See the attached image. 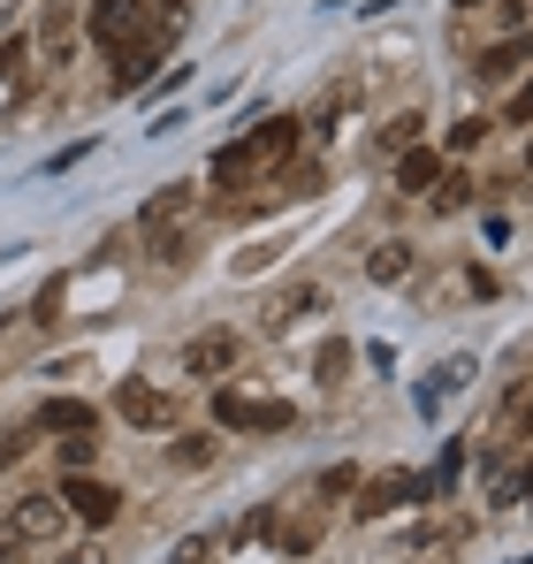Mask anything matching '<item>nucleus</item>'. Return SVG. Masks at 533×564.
<instances>
[{
	"instance_id": "obj_8",
	"label": "nucleus",
	"mask_w": 533,
	"mask_h": 564,
	"mask_svg": "<svg viewBox=\"0 0 533 564\" xmlns=\"http://www.w3.org/2000/svg\"><path fill=\"white\" fill-rule=\"evenodd\" d=\"M31 427H54V435H91V427H99V412H91L85 397H46Z\"/></svg>"
},
{
	"instance_id": "obj_30",
	"label": "nucleus",
	"mask_w": 533,
	"mask_h": 564,
	"mask_svg": "<svg viewBox=\"0 0 533 564\" xmlns=\"http://www.w3.org/2000/svg\"><path fill=\"white\" fill-rule=\"evenodd\" d=\"M526 427H533V404H526Z\"/></svg>"
},
{
	"instance_id": "obj_6",
	"label": "nucleus",
	"mask_w": 533,
	"mask_h": 564,
	"mask_svg": "<svg viewBox=\"0 0 533 564\" xmlns=\"http://www.w3.org/2000/svg\"><path fill=\"white\" fill-rule=\"evenodd\" d=\"M420 496H435L420 473H381V480L358 496V519H381V511H396V503H420Z\"/></svg>"
},
{
	"instance_id": "obj_1",
	"label": "nucleus",
	"mask_w": 533,
	"mask_h": 564,
	"mask_svg": "<svg viewBox=\"0 0 533 564\" xmlns=\"http://www.w3.org/2000/svg\"><path fill=\"white\" fill-rule=\"evenodd\" d=\"M214 427H244V435H290V427H297V412H290L282 397H252V389L221 381V389H214Z\"/></svg>"
},
{
	"instance_id": "obj_7",
	"label": "nucleus",
	"mask_w": 533,
	"mask_h": 564,
	"mask_svg": "<svg viewBox=\"0 0 533 564\" xmlns=\"http://www.w3.org/2000/svg\"><path fill=\"white\" fill-rule=\"evenodd\" d=\"M91 39H99V46H138V39H145L138 0H99V8H91Z\"/></svg>"
},
{
	"instance_id": "obj_16",
	"label": "nucleus",
	"mask_w": 533,
	"mask_h": 564,
	"mask_svg": "<svg viewBox=\"0 0 533 564\" xmlns=\"http://www.w3.org/2000/svg\"><path fill=\"white\" fill-rule=\"evenodd\" d=\"M183 23H191V0H168V8L153 15V31H145V39H153V46H168V39H176Z\"/></svg>"
},
{
	"instance_id": "obj_14",
	"label": "nucleus",
	"mask_w": 533,
	"mask_h": 564,
	"mask_svg": "<svg viewBox=\"0 0 533 564\" xmlns=\"http://www.w3.org/2000/svg\"><path fill=\"white\" fill-rule=\"evenodd\" d=\"M526 54H533V46H519V39H503V46H488V54H480V85H503V77H511V69H519Z\"/></svg>"
},
{
	"instance_id": "obj_27",
	"label": "nucleus",
	"mask_w": 533,
	"mask_h": 564,
	"mask_svg": "<svg viewBox=\"0 0 533 564\" xmlns=\"http://www.w3.org/2000/svg\"><path fill=\"white\" fill-rule=\"evenodd\" d=\"M15 8H23V0H0V31H8V23H15Z\"/></svg>"
},
{
	"instance_id": "obj_19",
	"label": "nucleus",
	"mask_w": 533,
	"mask_h": 564,
	"mask_svg": "<svg viewBox=\"0 0 533 564\" xmlns=\"http://www.w3.org/2000/svg\"><path fill=\"white\" fill-rule=\"evenodd\" d=\"M480 138H488V122H480V115H465V122H449V153H472Z\"/></svg>"
},
{
	"instance_id": "obj_3",
	"label": "nucleus",
	"mask_w": 533,
	"mask_h": 564,
	"mask_svg": "<svg viewBox=\"0 0 533 564\" xmlns=\"http://www.w3.org/2000/svg\"><path fill=\"white\" fill-rule=\"evenodd\" d=\"M62 503H69V519L107 527V519L122 511V488H107V480H91V473H69V480H62Z\"/></svg>"
},
{
	"instance_id": "obj_28",
	"label": "nucleus",
	"mask_w": 533,
	"mask_h": 564,
	"mask_svg": "<svg viewBox=\"0 0 533 564\" xmlns=\"http://www.w3.org/2000/svg\"><path fill=\"white\" fill-rule=\"evenodd\" d=\"M526 488H533V458H526Z\"/></svg>"
},
{
	"instance_id": "obj_25",
	"label": "nucleus",
	"mask_w": 533,
	"mask_h": 564,
	"mask_svg": "<svg viewBox=\"0 0 533 564\" xmlns=\"http://www.w3.org/2000/svg\"><path fill=\"white\" fill-rule=\"evenodd\" d=\"M511 122H533V77L519 85V99H511Z\"/></svg>"
},
{
	"instance_id": "obj_31",
	"label": "nucleus",
	"mask_w": 533,
	"mask_h": 564,
	"mask_svg": "<svg viewBox=\"0 0 533 564\" xmlns=\"http://www.w3.org/2000/svg\"><path fill=\"white\" fill-rule=\"evenodd\" d=\"M69 564H91V557H69Z\"/></svg>"
},
{
	"instance_id": "obj_10",
	"label": "nucleus",
	"mask_w": 533,
	"mask_h": 564,
	"mask_svg": "<svg viewBox=\"0 0 533 564\" xmlns=\"http://www.w3.org/2000/svg\"><path fill=\"white\" fill-rule=\"evenodd\" d=\"M412 268H420V252H412L404 237H389V245H373V252H366V275H373V282H404Z\"/></svg>"
},
{
	"instance_id": "obj_32",
	"label": "nucleus",
	"mask_w": 533,
	"mask_h": 564,
	"mask_svg": "<svg viewBox=\"0 0 533 564\" xmlns=\"http://www.w3.org/2000/svg\"><path fill=\"white\" fill-rule=\"evenodd\" d=\"M526 161H533V145H526Z\"/></svg>"
},
{
	"instance_id": "obj_26",
	"label": "nucleus",
	"mask_w": 533,
	"mask_h": 564,
	"mask_svg": "<svg viewBox=\"0 0 533 564\" xmlns=\"http://www.w3.org/2000/svg\"><path fill=\"white\" fill-rule=\"evenodd\" d=\"M0 564H15V527H8V534H0Z\"/></svg>"
},
{
	"instance_id": "obj_18",
	"label": "nucleus",
	"mask_w": 533,
	"mask_h": 564,
	"mask_svg": "<svg viewBox=\"0 0 533 564\" xmlns=\"http://www.w3.org/2000/svg\"><path fill=\"white\" fill-rule=\"evenodd\" d=\"M351 488H358V466H328L320 473V496H328V503H344Z\"/></svg>"
},
{
	"instance_id": "obj_4",
	"label": "nucleus",
	"mask_w": 533,
	"mask_h": 564,
	"mask_svg": "<svg viewBox=\"0 0 533 564\" xmlns=\"http://www.w3.org/2000/svg\"><path fill=\"white\" fill-rule=\"evenodd\" d=\"M237 351H244V344H237L229 328H206V336H191V344H183V367H191L198 381H221L229 367H237Z\"/></svg>"
},
{
	"instance_id": "obj_20",
	"label": "nucleus",
	"mask_w": 533,
	"mask_h": 564,
	"mask_svg": "<svg viewBox=\"0 0 533 564\" xmlns=\"http://www.w3.org/2000/svg\"><path fill=\"white\" fill-rule=\"evenodd\" d=\"M214 458V435H183L176 443V466H206Z\"/></svg>"
},
{
	"instance_id": "obj_17",
	"label": "nucleus",
	"mask_w": 533,
	"mask_h": 564,
	"mask_svg": "<svg viewBox=\"0 0 533 564\" xmlns=\"http://www.w3.org/2000/svg\"><path fill=\"white\" fill-rule=\"evenodd\" d=\"M344 367H351V344H344V336H336V344H320V367H313V375H320V381H344Z\"/></svg>"
},
{
	"instance_id": "obj_2",
	"label": "nucleus",
	"mask_w": 533,
	"mask_h": 564,
	"mask_svg": "<svg viewBox=\"0 0 533 564\" xmlns=\"http://www.w3.org/2000/svg\"><path fill=\"white\" fill-rule=\"evenodd\" d=\"M8 527H15V542H62L69 534V503H62V488H31L15 511H8Z\"/></svg>"
},
{
	"instance_id": "obj_24",
	"label": "nucleus",
	"mask_w": 533,
	"mask_h": 564,
	"mask_svg": "<svg viewBox=\"0 0 533 564\" xmlns=\"http://www.w3.org/2000/svg\"><path fill=\"white\" fill-rule=\"evenodd\" d=\"M69 15H77V0H46V31H54V39L69 31Z\"/></svg>"
},
{
	"instance_id": "obj_15",
	"label": "nucleus",
	"mask_w": 533,
	"mask_h": 564,
	"mask_svg": "<svg viewBox=\"0 0 533 564\" xmlns=\"http://www.w3.org/2000/svg\"><path fill=\"white\" fill-rule=\"evenodd\" d=\"M183 206H191V191H183V184H168V191H153V198H145V229H161V221H176Z\"/></svg>"
},
{
	"instance_id": "obj_5",
	"label": "nucleus",
	"mask_w": 533,
	"mask_h": 564,
	"mask_svg": "<svg viewBox=\"0 0 533 564\" xmlns=\"http://www.w3.org/2000/svg\"><path fill=\"white\" fill-rule=\"evenodd\" d=\"M115 412H122L130 427H168V397H161V389H153L145 375L115 381Z\"/></svg>"
},
{
	"instance_id": "obj_22",
	"label": "nucleus",
	"mask_w": 533,
	"mask_h": 564,
	"mask_svg": "<svg viewBox=\"0 0 533 564\" xmlns=\"http://www.w3.org/2000/svg\"><path fill=\"white\" fill-rule=\"evenodd\" d=\"M465 198H472V176H449V191H443V198H435V206H443V214H457Z\"/></svg>"
},
{
	"instance_id": "obj_23",
	"label": "nucleus",
	"mask_w": 533,
	"mask_h": 564,
	"mask_svg": "<svg viewBox=\"0 0 533 564\" xmlns=\"http://www.w3.org/2000/svg\"><path fill=\"white\" fill-rule=\"evenodd\" d=\"M54 313H62V282H46V290H39V305H31V321H54Z\"/></svg>"
},
{
	"instance_id": "obj_11",
	"label": "nucleus",
	"mask_w": 533,
	"mask_h": 564,
	"mask_svg": "<svg viewBox=\"0 0 533 564\" xmlns=\"http://www.w3.org/2000/svg\"><path fill=\"white\" fill-rule=\"evenodd\" d=\"M252 153H260V169H274V161H290V153H297V122H290V115H274V122H260V130H252Z\"/></svg>"
},
{
	"instance_id": "obj_13",
	"label": "nucleus",
	"mask_w": 533,
	"mask_h": 564,
	"mask_svg": "<svg viewBox=\"0 0 533 564\" xmlns=\"http://www.w3.org/2000/svg\"><path fill=\"white\" fill-rule=\"evenodd\" d=\"M443 176V153H427V145H404V161H396V184L404 191H427Z\"/></svg>"
},
{
	"instance_id": "obj_9",
	"label": "nucleus",
	"mask_w": 533,
	"mask_h": 564,
	"mask_svg": "<svg viewBox=\"0 0 533 564\" xmlns=\"http://www.w3.org/2000/svg\"><path fill=\"white\" fill-rule=\"evenodd\" d=\"M153 69H161V46H153V39H138V46H122V54H115V77H107V85H115V93H138Z\"/></svg>"
},
{
	"instance_id": "obj_12",
	"label": "nucleus",
	"mask_w": 533,
	"mask_h": 564,
	"mask_svg": "<svg viewBox=\"0 0 533 564\" xmlns=\"http://www.w3.org/2000/svg\"><path fill=\"white\" fill-rule=\"evenodd\" d=\"M252 176H260V153H252V138H237V145H221V153H214V184H252Z\"/></svg>"
},
{
	"instance_id": "obj_21",
	"label": "nucleus",
	"mask_w": 533,
	"mask_h": 564,
	"mask_svg": "<svg viewBox=\"0 0 533 564\" xmlns=\"http://www.w3.org/2000/svg\"><path fill=\"white\" fill-rule=\"evenodd\" d=\"M23 77V39H0V85Z\"/></svg>"
},
{
	"instance_id": "obj_29",
	"label": "nucleus",
	"mask_w": 533,
	"mask_h": 564,
	"mask_svg": "<svg viewBox=\"0 0 533 564\" xmlns=\"http://www.w3.org/2000/svg\"><path fill=\"white\" fill-rule=\"evenodd\" d=\"M457 8H480V0H457Z\"/></svg>"
}]
</instances>
